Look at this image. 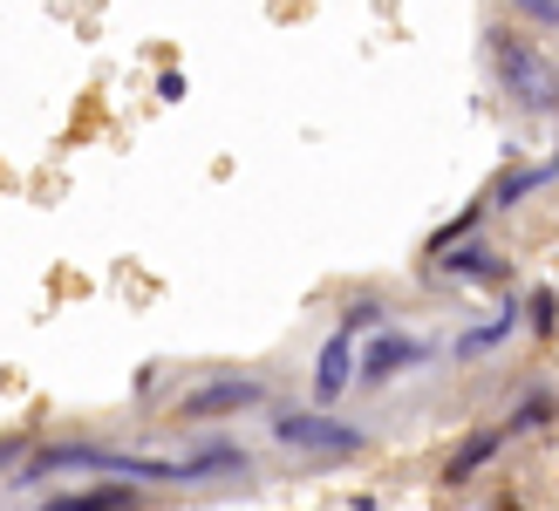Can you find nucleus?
I'll use <instances>...</instances> for the list:
<instances>
[{
  "mask_svg": "<svg viewBox=\"0 0 559 511\" xmlns=\"http://www.w3.org/2000/svg\"><path fill=\"white\" fill-rule=\"evenodd\" d=\"M55 471H103L117 485H205V477H246V450L212 437L191 457H136V450H103V443H55L27 464L21 485H41Z\"/></svg>",
  "mask_w": 559,
  "mask_h": 511,
  "instance_id": "nucleus-1",
  "label": "nucleus"
},
{
  "mask_svg": "<svg viewBox=\"0 0 559 511\" xmlns=\"http://www.w3.org/2000/svg\"><path fill=\"white\" fill-rule=\"evenodd\" d=\"M485 69L498 82V96L519 103L525 117H559V62L525 27H485Z\"/></svg>",
  "mask_w": 559,
  "mask_h": 511,
  "instance_id": "nucleus-2",
  "label": "nucleus"
},
{
  "mask_svg": "<svg viewBox=\"0 0 559 511\" xmlns=\"http://www.w3.org/2000/svg\"><path fill=\"white\" fill-rule=\"evenodd\" d=\"M273 443L294 457H355V450H369V430L342 423L334 409H273Z\"/></svg>",
  "mask_w": 559,
  "mask_h": 511,
  "instance_id": "nucleus-3",
  "label": "nucleus"
},
{
  "mask_svg": "<svg viewBox=\"0 0 559 511\" xmlns=\"http://www.w3.org/2000/svg\"><path fill=\"white\" fill-rule=\"evenodd\" d=\"M430 355H437L430 341H424V334H409V328L396 321V328H382V334L369 341V348H361V361H355V382H361V389H382V382L409 376V368H424Z\"/></svg>",
  "mask_w": 559,
  "mask_h": 511,
  "instance_id": "nucleus-4",
  "label": "nucleus"
},
{
  "mask_svg": "<svg viewBox=\"0 0 559 511\" xmlns=\"http://www.w3.org/2000/svg\"><path fill=\"white\" fill-rule=\"evenodd\" d=\"M260 403H266V382L260 376H212V382L178 395V416L185 423H205V416H239V409H260Z\"/></svg>",
  "mask_w": 559,
  "mask_h": 511,
  "instance_id": "nucleus-5",
  "label": "nucleus"
},
{
  "mask_svg": "<svg viewBox=\"0 0 559 511\" xmlns=\"http://www.w3.org/2000/svg\"><path fill=\"white\" fill-rule=\"evenodd\" d=\"M424 273L443 280V287H506V280H512V260H506L498 246H478V239H471V246H451L443 260H424Z\"/></svg>",
  "mask_w": 559,
  "mask_h": 511,
  "instance_id": "nucleus-6",
  "label": "nucleus"
},
{
  "mask_svg": "<svg viewBox=\"0 0 559 511\" xmlns=\"http://www.w3.org/2000/svg\"><path fill=\"white\" fill-rule=\"evenodd\" d=\"M307 389H314V409H334L342 395L355 389V341L334 328L321 341V355H314V376H307Z\"/></svg>",
  "mask_w": 559,
  "mask_h": 511,
  "instance_id": "nucleus-7",
  "label": "nucleus"
},
{
  "mask_svg": "<svg viewBox=\"0 0 559 511\" xmlns=\"http://www.w3.org/2000/svg\"><path fill=\"white\" fill-rule=\"evenodd\" d=\"M519 328H525V321H519V300H498V314L471 321V328L451 341V355H457V361H485V355H498V348H506V341H512Z\"/></svg>",
  "mask_w": 559,
  "mask_h": 511,
  "instance_id": "nucleus-8",
  "label": "nucleus"
},
{
  "mask_svg": "<svg viewBox=\"0 0 559 511\" xmlns=\"http://www.w3.org/2000/svg\"><path fill=\"white\" fill-rule=\"evenodd\" d=\"M506 443H512V437H506V423H478V430H471V437L451 450V457H443V485H464V477H478Z\"/></svg>",
  "mask_w": 559,
  "mask_h": 511,
  "instance_id": "nucleus-9",
  "label": "nucleus"
},
{
  "mask_svg": "<svg viewBox=\"0 0 559 511\" xmlns=\"http://www.w3.org/2000/svg\"><path fill=\"white\" fill-rule=\"evenodd\" d=\"M136 504H144V491H136V485H82V491L41 498L35 511H136Z\"/></svg>",
  "mask_w": 559,
  "mask_h": 511,
  "instance_id": "nucleus-10",
  "label": "nucleus"
},
{
  "mask_svg": "<svg viewBox=\"0 0 559 511\" xmlns=\"http://www.w3.org/2000/svg\"><path fill=\"white\" fill-rule=\"evenodd\" d=\"M559 178V151L552 157H539V164H525V170H512V178H498V191H491V212H512V205H525L533 191H546Z\"/></svg>",
  "mask_w": 559,
  "mask_h": 511,
  "instance_id": "nucleus-11",
  "label": "nucleus"
},
{
  "mask_svg": "<svg viewBox=\"0 0 559 511\" xmlns=\"http://www.w3.org/2000/svg\"><path fill=\"white\" fill-rule=\"evenodd\" d=\"M334 328H342L348 341H361V334H382V328H396V307H389V300H376V294H361V300H348V307H342V321H334Z\"/></svg>",
  "mask_w": 559,
  "mask_h": 511,
  "instance_id": "nucleus-12",
  "label": "nucleus"
},
{
  "mask_svg": "<svg viewBox=\"0 0 559 511\" xmlns=\"http://www.w3.org/2000/svg\"><path fill=\"white\" fill-rule=\"evenodd\" d=\"M519 321H525V334H533V341H552V334H559V294L546 287V280H539V287H525Z\"/></svg>",
  "mask_w": 559,
  "mask_h": 511,
  "instance_id": "nucleus-13",
  "label": "nucleus"
},
{
  "mask_svg": "<svg viewBox=\"0 0 559 511\" xmlns=\"http://www.w3.org/2000/svg\"><path fill=\"white\" fill-rule=\"evenodd\" d=\"M552 416H559V403H552L546 389H533L512 416H498V423H506V437H533V430H552Z\"/></svg>",
  "mask_w": 559,
  "mask_h": 511,
  "instance_id": "nucleus-14",
  "label": "nucleus"
},
{
  "mask_svg": "<svg viewBox=\"0 0 559 511\" xmlns=\"http://www.w3.org/2000/svg\"><path fill=\"white\" fill-rule=\"evenodd\" d=\"M485 212H491V205H471V212H457L451 225H437V233L424 239V260H443V252H451V246H471V233H478V225H485Z\"/></svg>",
  "mask_w": 559,
  "mask_h": 511,
  "instance_id": "nucleus-15",
  "label": "nucleus"
},
{
  "mask_svg": "<svg viewBox=\"0 0 559 511\" xmlns=\"http://www.w3.org/2000/svg\"><path fill=\"white\" fill-rule=\"evenodd\" d=\"M506 8H512L519 21H533V27H546V35H559V0H506Z\"/></svg>",
  "mask_w": 559,
  "mask_h": 511,
  "instance_id": "nucleus-16",
  "label": "nucleus"
},
{
  "mask_svg": "<svg viewBox=\"0 0 559 511\" xmlns=\"http://www.w3.org/2000/svg\"><path fill=\"white\" fill-rule=\"evenodd\" d=\"M157 103H185V75H178V69L157 75Z\"/></svg>",
  "mask_w": 559,
  "mask_h": 511,
  "instance_id": "nucleus-17",
  "label": "nucleus"
},
{
  "mask_svg": "<svg viewBox=\"0 0 559 511\" xmlns=\"http://www.w3.org/2000/svg\"><path fill=\"white\" fill-rule=\"evenodd\" d=\"M0 457H8V450H0Z\"/></svg>",
  "mask_w": 559,
  "mask_h": 511,
  "instance_id": "nucleus-18",
  "label": "nucleus"
}]
</instances>
